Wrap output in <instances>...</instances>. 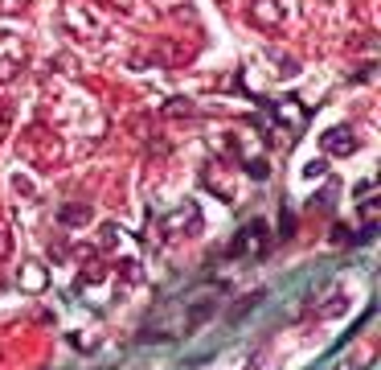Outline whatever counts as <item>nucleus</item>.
Returning a JSON list of instances; mask_svg holds the SVG:
<instances>
[{
    "instance_id": "3",
    "label": "nucleus",
    "mask_w": 381,
    "mask_h": 370,
    "mask_svg": "<svg viewBox=\"0 0 381 370\" xmlns=\"http://www.w3.org/2000/svg\"><path fill=\"white\" fill-rule=\"evenodd\" d=\"M242 251H251V255H262V251H266V231H262V223L242 227V234H238L234 247H230V255H242Z\"/></svg>"
},
{
    "instance_id": "4",
    "label": "nucleus",
    "mask_w": 381,
    "mask_h": 370,
    "mask_svg": "<svg viewBox=\"0 0 381 370\" xmlns=\"http://www.w3.org/2000/svg\"><path fill=\"white\" fill-rule=\"evenodd\" d=\"M324 148H328V152H340V156H348V152H357V136H353L348 128H328V132H324Z\"/></svg>"
},
{
    "instance_id": "5",
    "label": "nucleus",
    "mask_w": 381,
    "mask_h": 370,
    "mask_svg": "<svg viewBox=\"0 0 381 370\" xmlns=\"http://www.w3.org/2000/svg\"><path fill=\"white\" fill-rule=\"evenodd\" d=\"M58 223H66V227H86V223H90V206H62V210H58Z\"/></svg>"
},
{
    "instance_id": "6",
    "label": "nucleus",
    "mask_w": 381,
    "mask_h": 370,
    "mask_svg": "<svg viewBox=\"0 0 381 370\" xmlns=\"http://www.w3.org/2000/svg\"><path fill=\"white\" fill-rule=\"evenodd\" d=\"M4 255H8V231L0 227V259H4Z\"/></svg>"
},
{
    "instance_id": "1",
    "label": "nucleus",
    "mask_w": 381,
    "mask_h": 370,
    "mask_svg": "<svg viewBox=\"0 0 381 370\" xmlns=\"http://www.w3.org/2000/svg\"><path fill=\"white\" fill-rule=\"evenodd\" d=\"M21 70H25V46H21L17 38H4V42H0V83L17 79Z\"/></svg>"
},
{
    "instance_id": "7",
    "label": "nucleus",
    "mask_w": 381,
    "mask_h": 370,
    "mask_svg": "<svg viewBox=\"0 0 381 370\" xmlns=\"http://www.w3.org/2000/svg\"><path fill=\"white\" fill-rule=\"evenodd\" d=\"M4 128H8V111L0 107V136H4Z\"/></svg>"
},
{
    "instance_id": "2",
    "label": "nucleus",
    "mask_w": 381,
    "mask_h": 370,
    "mask_svg": "<svg viewBox=\"0 0 381 370\" xmlns=\"http://www.w3.org/2000/svg\"><path fill=\"white\" fill-rule=\"evenodd\" d=\"M251 21L262 29V33H275V29L283 25V8H279V0H254L251 4Z\"/></svg>"
}]
</instances>
